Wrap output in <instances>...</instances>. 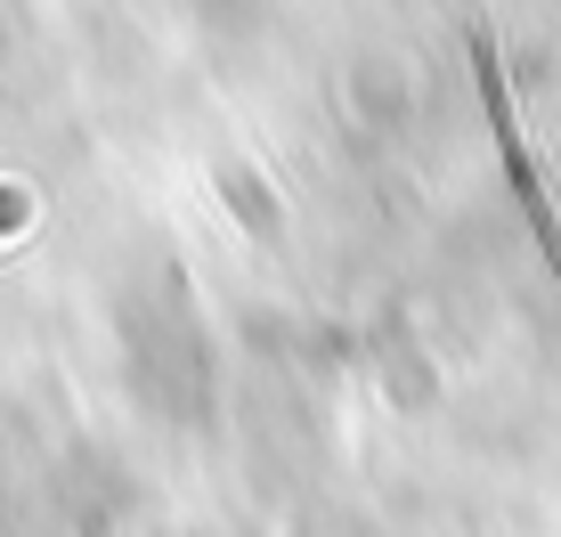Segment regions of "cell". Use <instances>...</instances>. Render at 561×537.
Returning a JSON list of instances; mask_svg holds the SVG:
<instances>
[{"mask_svg": "<svg viewBox=\"0 0 561 537\" xmlns=\"http://www.w3.org/2000/svg\"><path fill=\"white\" fill-rule=\"evenodd\" d=\"M472 73H480V106H489V139H496V156H505L513 204H520L529 237L546 244V261H553V277H561V220H553V196H546V180H537V163H529L520 106H513V82H505V66H496V42H489V33H472Z\"/></svg>", "mask_w": 561, "mask_h": 537, "instance_id": "1", "label": "cell"}]
</instances>
